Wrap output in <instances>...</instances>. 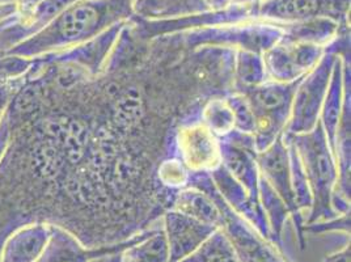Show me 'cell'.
Here are the masks:
<instances>
[{"instance_id":"cell-11","label":"cell","mask_w":351,"mask_h":262,"mask_svg":"<svg viewBox=\"0 0 351 262\" xmlns=\"http://www.w3.org/2000/svg\"><path fill=\"white\" fill-rule=\"evenodd\" d=\"M178 159L191 174L211 172L221 164L220 141L198 121L182 125L176 136Z\"/></svg>"},{"instance_id":"cell-30","label":"cell","mask_w":351,"mask_h":262,"mask_svg":"<svg viewBox=\"0 0 351 262\" xmlns=\"http://www.w3.org/2000/svg\"><path fill=\"white\" fill-rule=\"evenodd\" d=\"M324 262H351L350 243L346 244L341 250L335 252L333 254H329Z\"/></svg>"},{"instance_id":"cell-22","label":"cell","mask_w":351,"mask_h":262,"mask_svg":"<svg viewBox=\"0 0 351 262\" xmlns=\"http://www.w3.org/2000/svg\"><path fill=\"white\" fill-rule=\"evenodd\" d=\"M201 122L218 139L226 138L234 131V113L226 99L217 97L206 102L201 113Z\"/></svg>"},{"instance_id":"cell-17","label":"cell","mask_w":351,"mask_h":262,"mask_svg":"<svg viewBox=\"0 0 351 262\" xmlns=\"http://www.w3.org/2000/svg\"><path fill=\"white\" fill-rule=\"evenodd\" d=\"M283 29V37L296 43L328 46L345 29H350L349 24H338L329 19H315L293 24H279Z\"/></svg>"},{"instance_id":"cell-19","label":"cell","mask_w":351,"mask_h":262,"mask_svg":"<svg viewBox=\"0 0 351 262\" xmlns=\"http://www.w3.org/2000/svg\"><path fill=\"white\" fill-rule=\"evenodd\" d=\"M234 76L237 92H245L266 82L263 54L249 50H234Z\"/></svg>"},{"instance_id":"cell-24","label":"cell","mask_w":351,"mask_h":262,"mask_svg":"<svg viewBox=\"0 0 351 262\" xmlns=\"http://www.w3.org/2000/svg\"><path fill=\"white\" fill-rule=\"evenodd\" d=\"M227 102L230 104L234 118V131L241 134H250L253 135L254 131V115L252 110V106L249 104L248 99L244 93L236 92L226 97Z\"/></svg>"},{"instance_id":"cell-20","label":"cell","mask_w":351,"mask_h":262,"mask_svg":"<svg viewBox=\"0 0 351 262\" xmlns=\"http://www.w3.org/2000/svg\"><path fill=\"white\" fill-rule=\"evenodd\" d=\"M180 262H240L228 236L217 228L191 256Z\"/></svg>"},{"instance_id":"cell-12","label":"cell","mask_w":351,"mask_h":262,"mask_svg":"<svg viewBox=\"0 0 351 262\" xmlns=\"http://www.w3.org/2000/svg\"><path fill=\"white\" fill-rule=\"evenodd\" d=\"M217 227L188 217L175 209L162 217V231L167 239L169 262H180L199 247Z\"/></svg>"},{"instance_id":"cell-6","label":"cell","mask_w":351,"mask_h":262,"mask_svg":"<svg viewBox=\"0 0 351 262\" xmlns=\"http://www.w3.org/2000/svg\"><path fill=\"white\" fill-rule=\"evenodd\" d=\"M188 187L206 191L217 201L223 215L221 230L231 240L240 262H287L278 248L261 237L223 201L208 172L191 174Z\"/></svg>"},{"instance_id":"cell-10","label":"cell","mask_w":351,"mask_h":262,"mask_svg":"<svg viewBox=\"0 0 351 262\" xmlns=\"http://www.w3.org/2000/svg\"><path fill=\"white\" fill-rule=\"evenodd\" d=\"M156 228L158 226L142 230L114 244L89 248L86 247L73 233L67 231L66 228L51 224V235H50L49 243L45 248L43 254L40 256V259L36 262H88L93 257H97L104 253L125 250L128 248L132 247L155 233Z\"/></svg>"},{"instance_id":"cell-4","label":"cell","mask_w":351,"mask_h":262,"mask_svg":"<svg viewBox=\"0 0 351 262\" xmlns=\"http://www.w3.org/2000/svg\"><path fill=\"white\" fill-rule=\"evenodd\" d=\"M167 37L191 49L228 47L263 54L283 37V29L279 24L254 19L237 24L186 30Z\"/></svg>"},{"instance_id":"cell-34","label":"cell","mask_w":351,"mask_h":262,"mask_svg":"<svg viewBox=\"0 0 351 262\" xmlns=\"http://www.w3.org/2000/svg\"><path fill=\"white\" fill-rule=\"evenodd\" d=\"M1 96H3V93L0 92V109H3V100H1Z\"/></svg>"},{"instance_id":"cell-26","label":"cell","mask_w":351,"mask_h":262,"mask_svg":"<svg viewBox=\"0 0 351 262\" xmlns=\"http://www.w3.org/2000/svg\"><path fill=\"white\" fill-rule=\"evenodd\" d=\"M204 0H169L159 19H176L207 12ZM158 20V19H156Z\"/></svg>"},{"instance_id":"cell-25","label":"cell","mask_w":351,"mask_h":262,"mask_svg":"<svg viewBox=\"0 0 351 262\" xmlns=\"http://www.w3.org/2000/svg\"><path fill=\"white\" fill-rule=\"evenodd\" d=\"M159 177L162 184L171 188H186L189 182L191 172L180 159H168L162 161L159 168Z\"/></svg>"},{"instance_id":"cell-14","label":"cell","mask_w":351,"mask_h":262,"mask_svg":"<svg viewBox=\"0 0 351 262\" xmlns=\"http://www.w3.org/2000/svg\"><path fill=\"white\" fill-rule=\"evenodd\" d=\"M51 235V224L29 222L11 233L0 252V262H36Z\"/></svg>"},{"instance_id":"cell-33","label":"cell","mask_w":351,"mask_h":262,"mask_svg":"<svg viewBox=\"0 0 351 262\" xmlns=\"http://www.w3.org/2000/svg\"><path fill=\"white\" fill-rule=\"evenodd\" d=\"M261 0H234V3L240 4H248V5H257Z\"/></svg>"},{"instance_id":"cell-28","label":"cell","mask_w":351,"mask_h":262,"mask_svg":"<svg viewBox=\"0 0 351 262\" xmlns=\"http://www.w3.org/2000/svg\"><path fill=\"white\" fill-rule=\"evenodd\" d=\"M328 231H343L350 233V214H345L332 220L304 226V233H325Z\"/></svg>"},{"instance_id":"cell-27","label":"cell","mask_w":351,"mask_h":262,"mask_svg":"<svg viewBox=\"0 0 351 262\" xmlns=\"http://www.w3.org/2000/svg\"><path fill=\"white\" fill-rule=\"evenodd\" d=\"M169 0H135L134 16L145 20H156L164 12Z\"/></svg>"},{"instance_id":"cell-31","label":"cell","mask_w":351,"mask_h":262,"mask_svg":"<svg viewBox=\"0 0 351 262\" xmlns=\"http://www.w3.org/2000/svg\"><path fill=\"white\" fill-rule=\"evenodd\" d=\"M122 252L123 250H116V252L104 253V254H100L97 257H93L92 260H89L88 262H123Z\"/></svg>"},{"instance_id":"cell-16","label":"cell","mask_w":351,"mask_h":262,"mask_svg":"<svg viewBox=\"0 0 351 262\" xmlns=\"http://www.w3.org/2000/svg\"><path fill=\"white\" fill-rule=\"evenodd\" d=\"M177 211L221 228L223 215L217 201L208 193L202 190L186 187L176 194L173 207Z\"/></svg>"},{"instance_id":"cell-23","label":"cell","mask_w":351,"mask_h":262,"mask_svg":"<svg viewBox=\"0 0 351 262\" xmlns=\"http://www.w3.org/2000/svg\"><path fill=\"white\" fill-rule=\"evenodd\" d=\"M285 141L287 143L289 154H290L291 184H293V195H295V204H296L298 211L300 213V215L304 218V222H306V218H307L306 215H308V213L312 207V194H311V189L308 185L307 177L304 174L303 165L300 163L295 147L286 138H285Z\"/></svg>"},{"instance_id":"cell-15","label":"cell","mask_w":351,"mask_h":262,"mask_svg":"<svg viewBox=\"0 0 351 262\" xmlns=\"http://www.w3.org/2000/svg\"><path fill=\"white\" fill-rule=\"evenodd\" d=\"M219 141L223 168L247 190V193L253 200L260 201V172L256 163V151L248 147L241 146L230 138H221Z\"/></svg>"},{"instance_id":"cell-9","label":"cell","mask_w":351,"mask_h":262,"mask_svg":"<svg viewBox=\"0 0 351 262\" xmlns=\"http://www.w3.org/2000/svg\"><path fill=\"white\" fill-rule=\"evenodd\" d=\"M256 163L258 167L260 176L274 189L287 206L290 215L293 217L296 224L300 246L302 249H304V218L300 215L295 204V195L291 184L290 154L283 134L266 150L261 152H256Z\"/></svg>"},{"instance_id":"cell-13","label":"cell","mask_w":351,"mask_h":262,"mask_svg":"<svg viewBox=\"0 0 351 262\" xmlns=\"http://www.w3.org/2000/svg\"><path fill=\"white\" fill-rule=\"evenodd\" d=\"M208 174L211 176L213 182L218 190L220 197L226 204L230 206V209L243 220H245L261 237L271 243L269 223L260 201L253 200L247 193V190L244 189L234 177L223 168L221 164L217 169Z\"/></svg>"},{"instance_id":"cell-29","label":"cell","mask_w":351,"mask_h":262,"mask_svg":"<svg viewBox=\"0 0 351 262\" xmlns=\"http://www.w3.org/2000/svg\"><path fill=\"white\" fill-rule=\"evenodd\" d=\"M21 15V7L17 1L0 3V32L12 25Z\"/></svg>"},{"instance_id":"cell-32","label":"cell","mask_w":351,"mask_h":262,"mask_svg":"<svg viewBox=\"0 0 351 262\" xmlns=\"http://www.w3.org/2000/svg\"><path fill=\"white\" fill-rule=\"evenodd\" d=\"M204 1L208 11H214V12L227 10L234 3V0H204Z\"/></svg>"},{"instance_id":"cell-7","label":"cell","mask_w":351,"mask_h":262,"mask_svg":"<svg viewBox=\"0 0 351 262\" xmlns=\"http://www.w3.org/2000/svg\"><path fill=\"white\" fill-rule=\"evenodd\" d=\"M350 0H261L256 17L274 24H293L315 19H329L349 24Z\"/></svg>"},{"instance_id":"cell-5","label":"cell","mask_w":351,"mask_h":262,"mask_svg":"<svg viewBox=\"0 0 351 262\" xmlns=\"http://www.w3.org/2000/svg\"><path fill=\"white\" fill-rule=\"evenodd\" d=\"M299 80L293 83L266 80L257 87L240 92L247 96L254 115V131L252 136L256 152H261L273 145L286 130L293 93Z\"/></svg>"},{"instance_id":"cell-8","label":"cell","mask_w":351,"mask_h":262,"mask_svg":"<svg viewBox=\"0 0 351 262\" xmlns=\"http://www.w3.org/2000/svg\"><path fill=\"white\" fill-rule=\"evenodd\" d=\"M326 46L296 43L282 37L263 53L266 80L293 83L311 71L322 59Z\"/></svg>"},{"instance_id":"cell-1","label":"cell","mask_w":351,"mask_h":262,"mask_svg":"<svg viewBox=\"0 0 351 262\" xmlns=\"http://www.w3.org/2000/svg\"><path fill=\"white\" fill-rule=\"evenodd\" d=\"M134 1L79 0L3 56L33 59L86 44L112 27L130 21L134 16Z\"/></svg>"},{"instance_id":"cell-2","label":"cell","mask_w":351,"mask_h":262,"mask_svg":"<svg viewBox=\"0 0 351 262\" xmlns=\"http://www.w3.org/2000/svg\"><path fill=\"white\" fill-rule=\"evenodd\" d=\"M283 135L298 152L312 194V207L304 226L341 217L335 207L338 188L336 158L320 121L313 130Z\"/></svg>"},{"instance_id":"cell-21","label":"cell","mask_w":351,"mask_h":262,"mask_svg":"<svg viewBox=\"0 0 351 262\" xmlns=\"http://www.w3.org/2000/svg\"><path fill=\"white\" fill-rule=\"evenodd\" d=\"M123 262H169V252L162 226L143 241L122 252Z\"/></svg>"},{"instance_id":"cell-3","label":"cell","mask_w":351,"mask_h":262,"mask_svg":"<svg viewBox=\"0 0 351 262\" xmlns=\"http://www.w3.org/2000/svg\"><path fill=\"white\" fill-rule=\"evenodd\" d=\"M350 54V29L342 30L326 46L322 59L298 83L293 93L289 123L285 134H303L313 130L319 122L333 66L339 56Z\"/></svg>"},{"instance_id":"cell-18","label":"cell","mask_w":351,"mask_h":262,"mask_svg":"<svg viewBox=\"0 0 351 262\" xmlns=\"http://www.w3.org/2000/svg\"><path fill=\"white\" fill-rule=\"evenodd\" d=\"M258 198L269 223L271 243L278 248L279 250H282V233L287 218L290 217V211L286 204L282 201V198L261 176L258 184Z\"/></svg>"}]
</instances>
